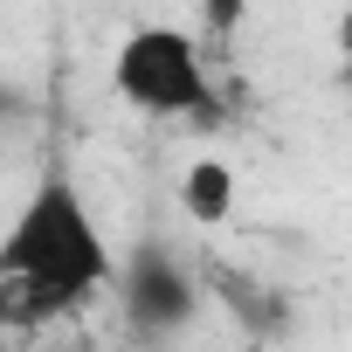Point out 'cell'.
Returning <instances> with one entry per match:
<instances>
[{"label":"cell","instance_id":"1","mask_svg":"<svg viewBox=\"0 0 352 352\" xmlns=\"http://www.w3.org/2000/svg\"><path fill=\"white\" fill-rule=\"evenodd\" d=\"M0 290H8V324H35L90 304L97 290H118V256L83 187L69 180V166H49L42 187L21 201L8 242H0Z\"/></svg>","mask_w":352,"mask_h":352},{"label":"cell","instance_id":"2","mask_svg":"<svg viewBox=\"0 0 352 352\" xmlns=\"http://www.w3.org/2000/svg\"><path fill=\"white\" fill-rule=\"evenodd\" d=\"M111 90L145 111V118H214V76L201 63V42L187 28H166V21H138L118 56H111Z\"/></svg>","mask_w":352,"mask_h":352},{"label":"cell","instance_id":"3","mask_svg":"<svg viewBox=\"0 0 352 352\" xmlns=\"http://www.w3.org/2000/svg\"><path fill=\"white\" fill-rule=\"evenodd\" d=\"M118 311L131 324V338H173L187 331L201 311V283L187 276V263L166 242H138L118 263Z\"/></svg>","mask_w":352,"mask_h":352},{"label":"cell","instance_id":"4","mask_svg":"<svg viewBox=\"0 0 352 352\" xmlns=\"http://www.w3.org/2000/svg\"><path fill=\"white\" fill-rule=\"evenodd\" d=\"M180 208H187V221L221 228V221L235 214V166H228V159H194L187 180H180Z\"/></svg>","mask_w":352,"mask_h":352},{"label":"cell","instance_id":"5","mask_svg":"<svg viewBox=\"0 0 352 352\" xmlns=\"http://www.w3.org/2000/svg\"><path fill=\"white\" fill-rule=\"evenodd\" d=\"M242 21H249V0H201V28H208L214 42H228Z\"/></svg>","mask_w":352,"mask_h":352},{"label":"cell","instance_id":"6","mask_svg":"<svg viewBox=\"0 0 352 352\" xmlns=\"http://www.w3.org/2000/svg\"><path fill=\"white\" fill-rule=\"evenodd\" d=\"M338 69H345V90H352V8L338 14Z\"/></svg>","mask_w":352,"mask_h":352}]
</instances>
